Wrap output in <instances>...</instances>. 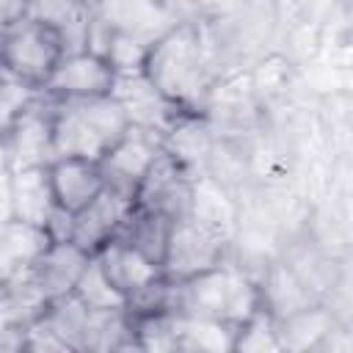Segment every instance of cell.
<instances>
[{
	"mask_svg": "<svg viewBox=\"0 0 353 353\" xmlns=\"http://www.w3.org/2000/svg\"><path fill=\"white\" fill-rule=\"evenodd\" d=\"M138 72L174 110L201 116L207 94L218 80V69L212 63L199 11L182 14L154 36Z\"/></svg>",
	"mask_w": 353,
	"mask_h": 353,
	"instance_id": "cell-1",
	"label": "cell"
},
{
	"mask_svg": "<svg viewBox=\"0 0 353 353\" xmlns=\"http://www.w3.org/2000/svg\"><path fill=\"white\" fill-rule=\"evenodd\" d=\"M127 113L113 97L52 99L55 157L99 160L127 132Z\"/></svg>",
	"mask_w": 353,
	"mask_h": 353,
	"instance_id": "cell-2",
	"label": "cell"
},
{
	"mask_svg": "<svg viewBox=\"0 0 353 353\" xmlns=\"http://www.w3.org/2000/svg\"><path fill=\"white\" fill-rule=\"evenodd\" d=\"M66 47L58 30L30 6H22L8 19L0 39V69L33 91H44L52 80Z\"/></svg>",
	"mask_w": 353,
	"mask_h": 353,
	"instance_id": "cell-3",
	"label": "cell"
},
{
	"mask_svg": "<svg viewBox=\"0 0 353 353\" xmlns=\"http://www.w3.org/2000/svg\"><path fill=\"white\" fill-rule=\"evenodd\" d=\"M259 306L256 281L232 259L179 284V317L234 328Z\"/></svg>",
	"mask_w": 353,
	"mask_h": 353,
	"instance_id": "cell-4",
	"label": "cell"
},
{
	"mask_svg": "<svg viewBox=\"0 0 353 353\" xmlns=\"http://www.w3.org/2000/svg\"><path fill=\"white\" fill-rule=\"evenodd\" d=\"M229 259H232V234L199 218H185V221H176L171 229V240H168L160 270L171 281L182 284L226 265Z\"/></svg>",
	"mask_w": 353,
	"mask_h": 353,
	"instance_id": "cell-5",
	"label": "cell"
},
{
	"mask_svg": "<svg viewBox=\"0 0 353 353\" xmlns=\"http://www.w3.org/2000/svg\"><path fill=\"white\" fill-rule=\"evenodd\" d=\"M3 154L11 171L44 168L55 160V135H52V99L39 94L17 119L0 132Z\"/></svg>",
	"mask_w": 353,
	"mask_h": 353,
	"instance_id": "cell-6",
	"label": "cell"
},
{
	"mask_svg": "<svg viewBox=\"0 0 353 353\" xmlns=\"http://www.w3.org/2000/svg\"><path fill=\"white\" fill-rule=\"evenodd\" d=\"M163 157V138L154 130L143 127H127V132L99 157L105 185L110 190H119L135 201V193L152 165Z\"/></svg>",
	"mask_w": 353,
	"mask_h": 353,
	"instance_id": "cell-7",
	"label": "cell"
},
{
	"mask_svg": "<svg viewBox=\"0 0 353 353\" xmlns=\"http://www.w3.org/2000/svg\"><path fill=\"white\" fill-rule=\"evenodd\" d=\"M113 83H116V69L110 66L108 58L91 50H77L63 55V61L58 63L52 80L41 94H47L50 99H94V97H110Z\"/></svg>",
	"mask_w": 353,
	"mask_h": 353,
	"instance_id": "cell-8",
	"label": "cell"
},
{
	"mask_svg": "<svg viewBox=\"0 0 353 353\" xmlns=\"http://www.w3.org/2000/svg\"><path fill=\"white\" fill-rule=\"evenodd\" d=\"M132 207H135V201L130 196L105 188L85 210L72 215L69 240L80 251H85L88 256H97L102 248H108L119 237V232H121Z\"/></svg>",
	"mask_w": 353,
	"mask_h": 353,
	"instance_id": "cell-9",
	"label": "cell"
},
{
	"mask_svg": "<svg viewBox=\"0 0 353 353\" xmlns=\"http://www.w3.org/2000/svg\"><path fill=\"white\" fill-rule=\"evenodd\" d=\"M193 188H196V179L163 154L141 182L135 193V204L176 223L190 218L193 212Z\"/></svg>",
	"mask_w": 353,
	"mask_h": 353,
	"instance_id": "cell-10",
	"label": "cell"
},
{
	"mask_svg": "<svg viewBox=\"0 0 353 353\" xmlns=\"http://www.w3.org/2000/svg\"><path fill=\"white\" fill-rule=\"evenodd\" d=\"M47 179L55 207L66 215H77L108 188L99 160L88 157H55L47 165Z\"/></svg>",
	"mask_w": 353,
	"mask_h": 353,
	"instance_id": "cell-11",
	"label": "cell"
},
{
	"mask_svg": "<svg viewBox=\"0 0 353 353\" xmlns=\"http://www.w3.org/2000/svg\"><path fill=\"white\" fill-rule=\"evenodd\" d=\"M160 138H163V154L171 163H176L185 174H190L193 179H201L207 174V165H210V157H212L218 138L212 135L204 116L179 113L165 127V132Z\"/></svg>",
	"mask_w": 353,
	"mask_h": 353,
	"instance_id": "cell-12",
	"label": "cell"
},
{
	"mask_svg": "<svg viewBox=\"0 0 353 353\" xmlns=\"http://www.w3.org/2000/svg\"><path fill=\"white\" fill-rule=\"evenodd\" d=\"M88 262H91V256L85 251H80L72 240H50V245L41 251V256L28 270V279L52 303V301L74 292Z\"/></svg>",
	"mask_w": 353,
	"mask_h": 353,
	"instance_id": "cell-13",
	"label": "cell"
},
{
	"mask_svg": "<svg viewBox=\"0 0 353 353\" xmlns=\"http://www.w3.org/2000/svg\"><path fill=\"white\" fill-rule=\"evenodd\" d=\"M127 113V121L132 127H143V130H154V132H165V127L179 116V110H174L146 80L141 72H119L116 83H113V94H110Z\"/></svg>",
	"mask_w": 353,
	"mask_h": 353,
	"instance_id": "cell-14",
	"label": "cell"
},
{
	"mask_svg": "<svg viewBox=\"0 0 353 353\" xmlns=\"http://www.w3.org/2000/svg\"><path fill=\"white\" fill-rule=\"evenodd\" d=\"M50 245V237L41 226L25 221H3L0 223V287L17 279H25L41 251Z\"/></svg>",
	"mask_w": 353,
	"mask_h": 353,
	"instance_id": "cell-15",
	"label": "cell"
},
{
	"mask_svg": "<svg viewBox=\"0 0 353 353\" xmlns=\"http://www.w3.org/2000/svg\"><path fill=\"white\" fill-rule=\"evenodd\" d=\"M254 281H256L259 306H262L268 314H273L276 320H281V317H287V314H292V312H298V309H303V306L320 303V301L298 281V276H295L279 256H273V259L254 276Z\"/></svg>",
	"mask_w": 353,
	"mask_h": 353,
	"instance_id": "cell-16",
	"label": "cell"
},
{
	"mask_svg": "<svg viewBox=\"0 0 353 353\" xmlns=\"http://www.w3.org/2000/svg\"><path fill=\"white\" fill-rule=\"evenodd\" d=\"M276 325H279L284 353H314L336 328H342V323L334 317V312L325 303L303 306V309L276 320ZM345 328H350V325H345Z\"/></svg>",
	"mask_w": 353,
	"mask_h": 353,
	"instance_id": "cell-17",
	"label": "cell"
},
{
	"mask_svg": "<svg viewBox=\"0 0 353 353\" xmlns=\"http://www.w3.org/2000/svg\"><path fill=\"white\" fill-rule=\"evenodd\" d=\"M94 259H97L99 270L105 273V279L113 284V290L124 298V303L132 292H138L146 281H152L160 273V268H154L149 259H143L138 251H132L121 240H113Z\"/></svg>",
	"mask_w": 353,
	"mask_h": 353,
	"instance_id": "cell-18",
	"label": "cell"
},
{
	"mask_svg": "<svg viewBox=\"0 0 353 353\" xmlns=\"http://www.w3.org/2000/svg\"><path fill=\"white\" fill-rule=\"evenodd\" d=\"M171 229H174V221L152 212V210H143V207H132L119 237L124 245H130L132 251H138L143 259H149L154 268H163V259H165V248H168V240H171Z\"/></svg>",
	"mask_w": 353,
	"mask_h": 353,
	"instance_id": "cell-19",
	"label": "cell"
},
{
	"mask_svg": "<svg viewBox=\"0 0 353 353\" xmlns=\"http://www.w3.org/2000/svg\"><path fill=\"white\" fill-rule=\"evenodd\" d=\"M94 320H97V312L85 309L74 295H66L47 306L41 325L52 336H58L72 353H88L91 336H94Z\"/></svg>",
	"mask_w": 353,
	"mask_h": 353,
	"instance_id": "cell-20",
	"label": "cell"
},
{
	"mask_svg": "<svg viewBox=\"0 0 353 353\" xmlns=\"http://www.w3.org/2000/svg\"><path fill=\"white\" fill-rule=\"evenodd\" d=\"M55 210L58 207L52 201L47 165L14 171V218L17 221H25V223L44 229Z\"/></svg>",
	"mask_w": 353,
	"mask_h": 353,
	"instance_id": "cell-21",
	"label": "cell"
},
{
	"mask_svg": "<svg viewBox=\"0 0 353 353\" xmlns=\"http://www.w3.org/2000/svg\"><path fill=\"white\" fill-rule=\"evenodd\" d=\"M226 353H284L276 317L268 314L262 306H256L229 331Z\"/></svg>",
	"mask_w": 353,
	"mask_h": 353,
	"instance_id": "cell-22",
	"label": "cell"
},
{
	"mask_svg": "<svg viewBox=\"0 0 353 353\" xmlns=\"http://www.w3.org/2000/svg\"><path fill=\"white\" fill-rule=\"evenodd\" d=\"M72 295L85 309H91V312H119V309H124V298L105 279V273L99 270V265H97L94 256H91L88 268L83 270V276H80V281H77V287H74Z\"/></svg>",
	"mask_w": 353,
	"mask_h": 353,
	"instance_id": "cell-23",
	"label": "cell"
},
{
	"mask_svg": "<svg viewBox=\"0 0 353 353\" xmlns=\"http://www.w3.org/2000/svg\"><path fill=\"white\" fill-rule=\"evenodd\" d=\"M11 353H72L58 336H52L41 323L36 328H30Z\"/></svg>",
	"mask_w": 353,
	"mask_h": 353,
	"instance_id": "cell-24",
	"label": "cell"
},
{
	"mask_svg": "<svg viewBox=\"0 0 353 353\" xmlns=\"http://www.w3.org/2000/svg\"><path fill=\"white\" fill-rule=\"evenodd\" d=\"M14 218V171L0 160V223Z\"/></svg>",
	"mask_w": 353,
	"mask_h": 353,
	"instance_id": "cell-25",
	"label": "cell"
},
{
	"mask_svg": "<svg viewBox=\"0 0 353 353\" xmlns=\"http://www.w3.org/2000/svg\"><path fill=\"white\" fill-rule=\"evenodd\" d=\"M17 8H19V3H0V39H3V30H6V25Z\"/></svg>",
	"mask_w": 353,
	"mask_h": 353,
	"instance_id": "cell-26",
	"label": "cell"
},
{
	"mask_svg": "<svg viewBox=\"0 0 353 353\" xmlns=\"http://www.w3.org/2000/svg\"><path fill=\"white\" fill-rule=\"evenodd\" d=\"M0 74H3V69H0Z\"/></svg>",
	"mask_w": 353,
	"mask_h": 353,
	"instance_id": "cell-27",
	"label": "cell"
}]
</instances>
